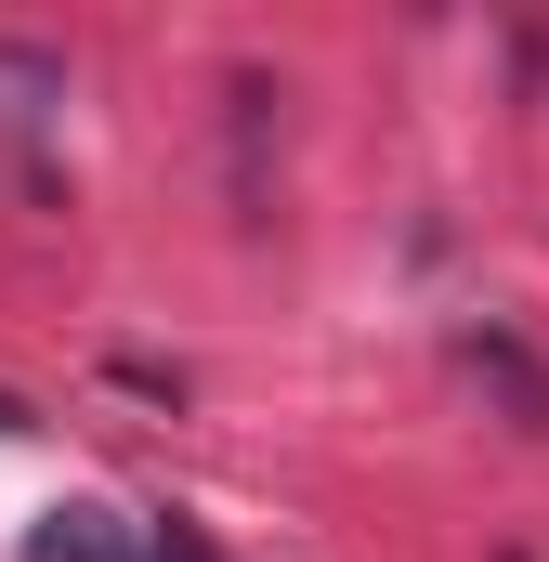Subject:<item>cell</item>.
Instances as JSON below:
<instances>
[{
  "instance_id": "1",
  "label": "cell",
  "mask_w": 549,
  "mask_h": 562,
  "mask_svg": "<svg viewBox=\"0 0 549 562\" xmlns=\"http://www.w3.org/2000/svg\"><path fill=\"white\" fill-rule=\"evenodd\" d=\"M26 562H157V524L105 510V497H66V510L26 524Z\"/></svg>"
},
{
  "instance_id": "2",
  "label": "cell",
  "mask_w": 549,
  "mask_h": 562,
  "mask_svg": "<svg viewBox=\"0 0 549 562\" xmlns=\"http://www.w3.org/2000/svg\"><path fill=\"white\" fill-rule=\"evenodd\" d=\"M458 353H471V380H497V393H511V431H549V380H537V353H524L511 327H471Z\"/></svg>"
},
{
  "instance_id": "3",
  "label": "cell",
  "mask_w": 549,
  "mask_h": 562,
  "mask_svg": "<svg viewBox=\"0 0 549 562\" xmlns=\"http://www.w3.org/2000/svg\"><path fill=\"white\" fill-rule=\"evenodd\" d=\"M0 431H26V406H13V393H0Z\"/></svg>"
}]
</instances>
